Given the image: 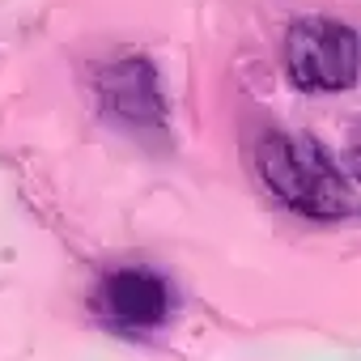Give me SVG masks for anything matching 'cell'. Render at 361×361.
Here are the masks:
<instances>
[{
    "instance_id": "cell-2",
    "label": "cell",
    "mask_w": 361,
    "mask_h": 361,
    "mask_svg": "<svg viewBox=\"0 0 361 361\" xmlns=\"http://www.w3.org/2000/svg\"><path fill=\"white\" fill-rule=\"evenodd\" d=\"M285 68L298 90H348L357 81V30L327 18H302L285 39Z\"/></svg>"
},
{
    "instance_id": "cell-1",
    "label": "cell",
    "mask_w": 361,
    "mask_h": 361,
    "mask_svg": "<svg viewBox=\"0 0 361 361\" xmlns=\"http://www.w3.org/2000/svg\"><path fill=\"white\" fill-rule=\"evenodd\" d=\"M259 174L289 209H298L306 217H344L353 209L348 183L327 161V153L310 140L281 136V132L264 136L259 140Z\"/></svg>"
},
{
    "instance_id": "cell-3",
    "label": "cell",
    "mask_w": 361,
    "mask_h": 361,
    "mask_svg": "<svg viewBox=\"0 0 361 361\" xmlns=\"http://www.w3.org/2000/svg\"><path fill=\"white\" fill-rule=\"evenodd\" d=\"M94 310L106 327L153 331L170 319V285L149 268H115L98 281Z\"/></svg>"
}]
</instances>
